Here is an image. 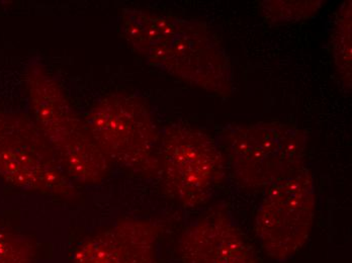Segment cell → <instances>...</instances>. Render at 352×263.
Listing matches in <instances>:
<instances>
[{
  "label": "cell",
  "instance_id": "obj_1",
  "mask_svg": "<svg viewBox=\"0 0 352 263\" xmlns=\"http://www.w3.org/2000/svg\"><path fill=\"white\" fill-rule=\"evenodd\" d=\"M120 27L150 65L209 93L231 95V62L205 23L128 8L122 12Z\"/></svg>",
  "mask_w": 352,
  "mask_h": 263
},
{
  "label": "cell",
  "instance_id": "obj_2",
  "mask_svg": "<svg viewBox=\"0 0 352 263\" xmlns=\"http://www.w3.org/2000/svg\"><path fill=\"white\" fill-rule=\"evenodd\" d=\"M30 98L36 124L71 181L98 183L106 177L109 163L92 138L87 123L71 106L52 74L40 63L29 69Z\"/></svg>",
  "mask_w": 352,
  "mask_h": 263
},
{
  "label": "cell",
  "instance_id": "obj_3",
  "mask_svg": "<svg viewBox=\"0 0 352 263\" xmlns=\"http://www.w3.org/2000/svg\"><path fill=\"white\" fill-rule=\"evenodd\" d=\"M236 179L249 188H268L302 170L307 135L291 124H232L221 132Z\"/></svg>",
  "mask_w": 352,
  "mask_h": 263
},
{
  "label": "cell",
  "instance_id": "obj_4",
  "mask_svg": "<svg viewBox=\"0 0 352 263\" xmlns=\"http://www.w3.org/2000/svg\"><path fill=\"white\" fill-rule=\"evenodd\" d=\"M160 153L171 198L188 207L210 200L224 170V155L214 137L190 124H173L163 133Z\"/></svg>",
  "mask_w": 352,
  "mask_h": 263
},
{
  "label": "cell",
  "instance_id": "obj_5",
  "mask_svg": "<svg viewBox=\"0 0 352 263\" xmlns=\"http://www.w3.org/2000/svg\"><path fill=\"white\" fill-rule=\"evenodd\" d=\"M85 123L109 162L130 170L153 168L157 126L140 98L109 94L90 110Z\"/></svg>",
  "mask_w": 352,
  "mask_h": 263
},
{
  "label": "cell",
  "instance_id": "obj_6",
  "mask_svg": "<svg viewBox=\"0 0 352 263\" xmlns=\"http://www.w3.org/2000/svg\"><path fill=\"white\" fill-rule=\"evenodd\" d=\"M316 211L314 179L302 168L267 188L255 217V231L265 253L285 262L308 242Z\"/></svg>",
  "mask_w": 352,
  "mask_h": 263
},
{
  "label": "cell",
  "instance_id": "obj_7",
  "mask_svg": "<svg viewBox=\"0 0 352 263\" xmlns=\"http://www.w3.org/2000/svg\"><path fill=\"white\" fill-rule=\"evenodd\" d=\"M0 176L14 187L57 196L75 187L35 122L0 113Z\"/></svg>",
  "mask_w": 352,
  "mask_h": 263
},
{
  "label": "cell",
  "instance_id": "obj_8",
  "mask_svg": "<svg viewBox=\"0 0 352 263\" xmlns=\"http://www.w3.org/2000/svg\"><path fill=\"white\" fill-rule=\"evenodd\" d=\"M179 253L184 263H256L252 248L224 211H212L188 226Z\"/></svg>",
  "mask_w": 352,
  "mask_h": 263
},
{
  "label": "cell",
  "instance_id": "obj_9",
  "mask_svg": "<svg viewBox=\"0 0 352 263\" xmlns=\"http://www.w3.org/2000/svg\"><path fill=\"white\" fill-rule=\"evenodd\" d=\"M160 228L147 220L124 219L85 241L74 263H153Z\"/></svg>",
  "mask_w": 352,
  "mask_h": 263
},
{
  "label": "cell",
  "instance_id": "obj_10",
  "mask_svg": "<svg viewBox=\"0 0 352 263\" xmlns=\"http://www.w3.org/2000/svg\"><path fill=\"white\" fill-rule=\"evenodd\" d=\"M335 65L341 79L351 87V1L347 0L339 8L331 35Z\"/></svg>",
  "mask_w": 352,
  "mask_h": 263
},
{
  "label": "cell",
  "instance_id": "obj_11",
  "mask_svg": "<svg viewBox=\"0 0 352 263\" xmlns=\"http://www.w3.org/2000/svg\"><path fill=\"white\" fill-rule=\"evenodd\" d=\"M323 1L305 0V1H263L261 4L264 19L274 25L297 23L302 19L312 18L321 8Z\"/></svg>",
  "mask_w": 352,
  "mask_h": 263
},
{
  "label": "cell",
  "instance_id": "obj_12",
  "mask_svg": "<svg viewBox=\"0 0 352 263\" xmlns=\"http://www.w3.org/2000/svg\"><path fill=\"white\" fill-rule=\"evenodd\" d=\"M33 246L21 235L0 226V263H31Z\"/></svg>",
  "mask_w": 352,
  "mask_h": 263
}]
</instances>
